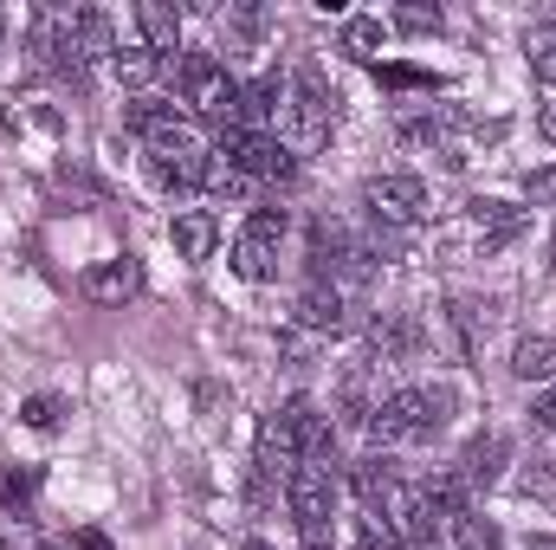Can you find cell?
Instances as JSON below:
<instances>
[{"label":"cell","mask_w":556,"mask_h":550,"mask_svg":"<svg viewBox=\"0 0 556 550\" xmlns=\"http://www.w3.org/2000/svg\"><path fill=\"white\" fill-rule=\"evenodd\" d=\"M168 78L181 85V104L194 111V117H207V124H240V78L214 59V52H181V59H168Z\"/></svg>","instance_id":"6da1fadb"},{"label":"cell","mask_w":556,"mask_h":550,"mask_svg":"<svg viewBox=\"0 0 556 550\" xmlns=\"http://www.w3.org/2000/svg\"><path fill=\"white\" fill-rule=\"evenodd\" d=\"M446 409H453L446 389H395V396H382L376 414H369V440H376V447L420 440V434H433V427L446 421Z\"/></svg>","instance_id":"7a4b0ae2"},{"label":"cell","mask_w":556,"mask_h":550,"mask_svg":"<svg viewBox=\"0 0 556 550\" xmlns=\"http://www.w3.org/2000/svg\"><path fill=\"white\" fill-rule=\"evenodd\" d=\"M214 162H227V168H240L247 182H285V175L298 168V155H291V142H278L273 130H240V124H227V130H214Z\"/></svg>","instance_id":"3957f363"},{"label":"cell","mask_w":556,"mask_h":550,"mask_svg":"<svg viewBox=\"0 0 556 550\" xmlns=\"http://www.w3.org/2000/svg\"><path fill=\"white\" fill-rule=\"evenodd\" d=\"M130 130L149 142L155 162H188V155H201V124H194L188 111H175V104L137 98V104H130Z\"/></svg>","instance_id":"277c9868"},{"label":"cell","mask_w":556,"mask_h":550,"mask_svg":"<svg viewBox=\"0 0 556 550\" xmlns=\"http://www.w3.org/2000/svg\"><path fill=\"white\" fill-rule=\"evenodd\" d=\"M285 117H291V137L304 142H324L330 124H337V91L324 85L317 65H291V85H285Z\"/></svg>","instance_id":"5b68a950"},{"label":"cell","mask_w":556,"mask_h":550,"mask_svg":"<svg viewBox=\"0 0 556 550\" xmlns=\"http://www.w3.org/2000/svg\"><path fill=\"white\" fill-rule=\"evenodd\" d=\"M363 208L376 227H395V234H415L427 221V182L420 175H369L363 182Z\"/></svg>","instance_id":"8992f818"},{"label":"cell","mask_w":556,"mask_h":550,"mask_svg":"<svg viewBox=\"0 0 556 550\" xmlns=\"http://www.w3.org/2000/svg\"><path fill=\"white\" fill-rule=\"evenodd\" d=\"M356 324H363L356 291L324 285V278H311V285L298 291V330H311V337H343V330H356Z\"/></svg>","instance_id":"52a82bcc"},{"label":"cell","mask_w":556,"mask_h":550,"mask_svg":"<svg viewBox=\"0 0 556 550\" xmlns=\"http://www.w3.org/2000/svg\"><path fill=\"white\" fill-rule=\"evenodd\" d=\"M285 208H253V221H247V234L233 240V273L240 278H273L278 273V240H285Z\"/></svg>","instance_id":"ba28073f"},{"label":"cell","mask_w":556,"mask_h":550,"mask_svg":"<svg viewBox=\"0 0 556 550\" xmlns=\"http://www.w3.org/2000/svg\"><path fill=\"white\" fill-rule=\"evenodd\" d=\"M285 505H291L298 532L304 525H330L337 518V479H330V466H298L291 486H285Z\"/></svg>","instance_id":"9c48e42d"},{"label":"cell","mask_w":556,"mask_h":550,"mask_svg":"<svg viewBox=\"0 0 556 550\" xmlns=\"http://www.w3.org/2000/svg\"><path fill=\"white\" fill-rule=\"evenodd\" d=\"M466 227H472L479 253H498V247H511V240H518L525 208H505V201H466Z\"/></svg>","instance_id":"30bf717a"},{"label":"cell","mask_w":556,"mask_h":550,"mask_svg":"<svg viewBox=\"0 0 556 550\" xmlns=\"http://www.w3.org/2000/svg\"><path fill=\"white\" fill-rule=\"evenodd\" d=\"M78 291H85L91 304H124V298L142 291V266L130 253H117V260H104V266H91V273L78 278Z\"/></svg>","instance_id":"8fae6325"},{"label":"cell","mask_w":556,"mask_h":550,"mask_svg":"<svg viewBox=\"0 0 556 550\" xmlns=\"http://www.w3.org/2000/svg\"><path fill=\"white\" fill-rule=\"evenodd\" d=\"M446 330H453V337H446L453 357L472 363L479 343H485V330H492V304H485V298H453V304H446Z\"/></svg>","instance_id":"7c38bea8"},{"label":"cell","mask_w":556,"mask_h":550,"mask_svg":"<svg viewBox=\"0 0 556 550\" xmlns=\"http://www.w3.org/2000/svg\"><path fill=\"white\" fill-rule=\"evenodd\" d=\"M505 460H511V440H505V434H479V440L459 453V466H453V473H459V486L472 492V486H492V479L505 473Z\"/></svg>","instance_id":"4fadbf2b"},{"label":"cell","mask_w":556,"mask_h":550,"mask_svg":"<svg viewBox=\"0 0 556 550\" xmlns=\"http://www.w3.org/2000/svg\"><path fill=\"white\" fill-rule=\"evenodd\" d=\"M72 39H78V59L85 65H111L117 59V26H111V13H98V7H78L72 13Z\"/></svg>","instance_id":"5bb4252c"},{"label":"cell","mask_w":556,"mask_h":550,"mask_svg":"<svg viewBox=\"0 0 556 550\" xmlns=\"http://www.w3.org/2000/svg\"><path fill=\"white\" fill-rule=\"evenodd\" d=\"M137 26H142V46H149L155 59H175V52H181V13H175L168 0H142Z\"/></svg>","instance_id":"9a60e30c"},{"label":"cell","mask_w":556,"mask_h":550,"mask_svg":"<svg viewBox=\"0 0 556 550\" xmlns=\"http://www.w3.org/2000/svg\"><path fill=\"white\" fill-rule=\"evenodd\" d=\"M214 247H220V214H207V208L175 214V253L181 260H207Z\"/></svg>","instance_id":"2e32d148"},{"label":"cell","mask_w":556,"mask_h":550,"mask_svg":"<svg viewBox=\"0 0 556 550\" xmlns=\"http://www.w3.org/2000/svg\"><path fill=\"white\" fill-rule=\"evenodd\" d=\"M369 343H376L369 357H382V363H408V357L420 350V324L415 317H402V311H395V317H376Z\"/></svg>","instance_id":"e0dca14e"},{"label":"cell","mask_w":556,"mask_h":550,"mask_svg":"<svg viewBox=\"0 0 556 550\" xmlns=\"http://www.w3.org/2000/svg\"><path fill=\"white\" fill-rule=\"evenodd\" d=\"M350 486H356V499H363L369 512H382V505H389V492H395V466H389L382 453H369V460H356V466H350Z\"/></svg>","instance_id":"ac0fdd59"},{"label":"cell","mask_w":556,"mask_h":550,"mask_svg":"<svg viewBox=\"0 0 556 550\" xmlns=\"http://www.w3.org/2000/svg\"><path fill=\"white\" fill-rule=\"evenodd\" d=\"M511 376H518V383H544V376H556V337H518Z\"/></svg>","instance_id":"d6986e66"},{"label":"cell","mask_w":556,"mask_h":550,"mask_svg":"<svg viewBox=\"0 0 556 550\" xmlns=\"http://www.w3.org/2000/svg\"><path fill=\"white\" fill-rule=\"evenodd\" d=\"M33 492H39V473L33 466H7L0 473V518H33Z\"/></svg>","instance_id":"ffe728a7"},{"label":"cell","mask_w":556,"mask_h":550,"mask_svg":"<svg viewBox=\"0 0 556 550\" xmlns=\"http://www.w3.org/2000/svg\"><path fill=\"white\" fill-rule=\"evenodd\" d=\"M111 72H117L124 85H149L155 72H168V59H155L149 46H117V59H111Z\"/></svg>","instance_id":"44dd1931"},{"label":"cell","mask_w":556,"mask_h":550,"mask_svg":"<svg viewBox=\"0 0 556 550\" xmlns=\"http://www.w3.org/2000/svg\"><path fill=\"white\" fill-rule=\"evenodd\" d=\"M453 532H459V550H505L498 525H492V518H479V512H459V518H453Z\"/></svg>","instance_id":"7402d4cb"},{"label":"cell","mask_w":556,"mask_h":550,"mask_svg":"<svg viewBox=\"0 0 556 550\" xmlns=\"http://www.w3.org/2000/svg\"><path fill=\"white\" fill-rule=\"evenodd\" d=\"M525 52H531V72H538L544 85H556V20H551V26H531Z\"/></svg>","instance_id":"603a6c76"},{"label":"cell","mask_w":556,"mask_h":550,"mask_svg":"<svg viewBox=\"0 0 556 550\" xmlns=\"http://www.w3.org/2000/svg\"><path fill=\"white\" fill-rule=\"evenodd\" d=\"M343 52H350V59H376V52H382V20H369V13L350 20V26H343Z\"/></svg>","instance_id":"cb8c5ba5"},{"label":"cell","mask_w":556,"mask_h":550,"mask_svg":"<svg viewBox=\"0 0 556 550\" xmlns=\"http://www.w3.org/2000/svg\"><path fill=\"white\" fill-rule=\"evenodd\" d=\"M356 550H408V545L395 538V525L382 512H369V518H356Z\"/></svg>","instance_id":"d4e9b609"},{"label":"cell","mask_w":556,"mask_h":550,"mask_svg":"<svg viewBox=\"0 0 556 550\" xmlns=\"http://www.w3.org/2000/svg\"><path fill=\"white\" fill-rule=\"evenodd\" d=\"M395 26H402V33H440V7L408 0V7H395Z\"/></svg>","instance_id":"484cf974"},{"label":"cell","mask_w":556,"mask_h":550,"mask_svg":"<svg viewBox=\"0 0 556 550\" xmlns=\"http://www.w3.org/2000/svg\"><path fill=\"white\" fill-rule=\"evenodd\" d=\"M26 427H39V434H46V427H59V421H65V402H59V396H26Z\"/></svg>","instance_id":"4316f807"},{"label":"cell","mask_w":556,"mask_h":550,"mask_svg":"<svg viewBox=\"0 0 556 550\" xmlns=\"http://www.w3.org/2000/svg\"><path fill=\"white\" fill-rule=\"evenodd\" d=\"M525 195H531L538 208H556V168H531V182H525Z\"/></svg>","instance_id":"83f0119b"},{"label":"cell","mask_w":556,"mask_h":550,"mask_svg":"<svg viewBox=\"0 0 556 550\" xmlns=\"http://www.w3.org/2000/svg\"><path fill=\"white\" fill-rule=\"evenodd\" d=\"M304 550H337V525H304Z\"/></svg>","instance_id":"f1b7e54d"},{"label":"cell","mask_w":556,"mask_h":550,"mask_svg":"<svg viewBox=\"0 0 556 550\" xmlns=\"http://www.w3.org/2000/svg\"><path fill=\"white\" fill-rule=\"evenodd\" d=\"M531 414H538V427H551V434H556V383L538 396V409H531Z\"/></svg>","instance_id":"f546056e"},{"label":"cell","mask_w":556,"mask_h":550,"mask_svg":"<svg viewBox=\"0 0 556 550\" xmlns=\"http://www.w3.org/2000/svg\"><path fill=\"white\" fill-rule=\"evenodd\" d=\"M72 550H111V538H104V532H91V525H85V532H78V538H72Z\"/></svg>","instance_id":"4dcf8cb0"},{"label":"cell","mask_w":556,"mask_h":550,"mask_svg":"<svg viewBox=\"0 0 556 550\" xmlns=\"http://www.w3.org/2000/svg\"><path fill=\"white\" fill-rule=\"evenodd\" d=\"M538 137H544V142H556V98L544 104V111H538Z\"/></svg>","instance_id":"1f68e13d"},{"label":"cell","mask_w":556,"mask_h":550,"mask_svg":"<svg viewBox=\"0 0 556 550\" xmlns=\"http://www.w3.org/2000/svg\"><path fill=\"white\" fill-rule=\"evenodd\" d=\"M525 550H556V538H531V545H525Z\"/></svg>","instance_id":"d6a6232c"},{"label":"cell","mask_w":556,"mask_h":550,"mask_svg":"<svg viewBox=\"0 0 556 550\" xmlns=\"http://www.w3.org/2000/svg\"><path fill=\"white\" fill-rule=\"evenodd\" d=\"M247 550H273V545H266V538H253V545H247Z\"/></svg>","instance_id":"836d02e7"},{"label":"cell","mask_w":556,"mask_h":550,"mask_svg":"<svg viewBox=\"0 0 556 550\" xmlns=\"http://www.w3.org/2000/svg\"><path fill=\"white\" fill-rule=\"evenodd\" d=\"M46 550H72V545H46Z\"/></svg>","instance_id":"e575fe53"}]
</instances>
